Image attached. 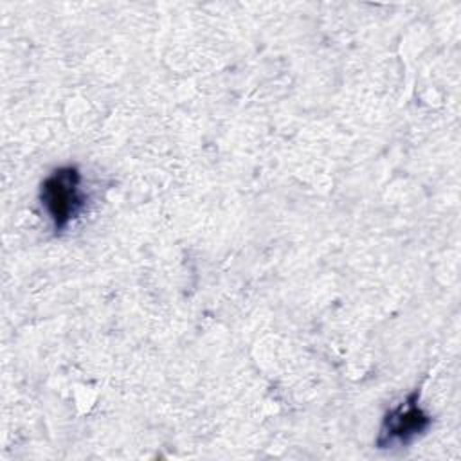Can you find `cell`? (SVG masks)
<instances>
[{
    "label": "cell",
    "instance_id": "obj_1",
    "mask_svg": "<svg viewBox=\"0 0 461 461\" xmlns=\"http://www.w3.org/2000/svg\"><path fill=\"white\" fill-rule=\"evenodd\" d=\"M40 203L56 234H61L86 207L83 176L76 166H61L49 173L38 193Z\"/></svg>",
    "mask_w": 461,
    "mask_h": 461
},
{
    "label": "cell",
    "instance_id": "obj_2",
    "mask_svg": "<svg viewBox=\"0 0 461 461\" xmlns=\"http://www.w3.org/2000/svg\"><path fill=\"white\" fill-rule=\"evenodd\" d=\"M430 423V414L420 405V391L414 389L402 402H398L385 412L378 430L376 447H405L418 439L420 436H423Z\"/></svg>",
    "mask_w": 461,
    "mask_h": 461
}]
</instances>
